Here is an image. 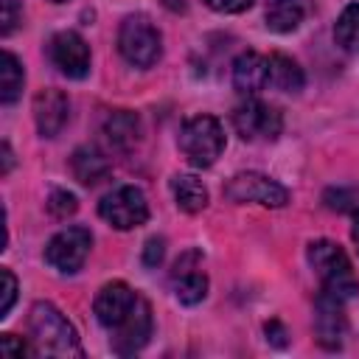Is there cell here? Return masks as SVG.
I'll list each match as a JSON object with an SVG mask.
<instances>
[{
  "mask_svg": "<svg viewBox=\"0 0 359 359\" xmlns=\"http://www.w3.org/2000/svg\"><path fill=\"white\" fill-rule=\"evenodd\" d=\"M163 255H165V238L151 236V238L146 241V247H143V264H146V266H157V264L163 261Z\"/></svg>",
  "mask_w": 359,
  "mask_h": 359,
  "instance_id": "obj_26",
  "label": "cell"
},
{
  "mask_svg": "<svg viewBox=\"0 0 359 359\" xmlns=\"http://www.w3.org/2000/svg\"><path fill=\"white\" fill-rule=\"evenodd\" d=\"M0 280H3V300H0V317H8L14 297H17V278L11 275V269H0Z\"/></svg>",
  "mask_w": 359,
  "mask_h": 359,
  "instance_id": "obj_25",
  "label": "cell"
},
{
  "mask_svg": "<svg viewBox=\"0 0 359 359\" xmlns=\"http://www.w3.org/2000/svg\"><path fill=\"white\" fill-rule=\"evenodd\" d=\"M28 331H31V339L39 345L42 353H50V356H81L84 353L79 345L76 328L48 300H39L31 306Z\"/></svg>",
  "mask_w": 359,
  "mask_h": 359,
  "instance_id": "obj_1",
  "label": "cell"
},
{
  "mask_svg": "<svg viewBox=\"0 0 359 359\" xmlns=\"http://www.w3.org/2000/svg\"><path fill=\"white\" fill-rule=\"evenodd\" d=\"M50 3H65V0H50Z\"/></svg>",
  "mask_w": 359,
  "mask_h": 359,
  "instance_id": "obj_33",
  "label": "cell"
},
{
  "mask_svg": "<svg viewBox=\"0 0 359 359\" xmlns=\"http://www.w3.org/2000/svg\"><path fill=\"white\" fill-rule=\"evenodd\" d=\"M233 126L250 143H255V140H275L280 135V129H283V118H280L278 107H272L266 101L250 98V101H244L241 107L233 109Z\"/></svg>",
  "mask_w": 359,
  "mask_h": 359,
  "instance_id": "obj_7",
  "label": "cell"
},
{
  "mask_svg": "<svg viewBox=\"0 0 359 359\" xmlns=\"http://www.w3.org/2000/svg\"><path fill=\"white\" fill-rule=\"evenodd\" d=\"M177 143L194 168H208L224 151V132L213 115H194L182 123Z\"/></svg>",
  "mask_w": 359,
  "mask_h": 359,
  "instance_id": "obj_3",
  "label": "cell"
},
{
  "mask_svg": "<svg viewBox=\"0 0 359 359\" xmlns=\"http://www.w3.org/2000/svg\"><path fill=\"white\" fill-rule=\"evenodd\" d=\"M22 81H25V73H22L20 59L11 50H6L3 53V67H0V101L14 104L20 90H22Z\"/></svg>",
  "mask_w": 359,
  "mask_h": 359,
  "instance_id": "obj_22",
  "label": "cell"
},
{
  "mask_svg": "<svg viewBox=\"0 0 359 359\" xmlns=\"http://www.w3.org/2000/svg\"><path fill=\"white\" fill-rule=\"evenodd\" d=\"M48 56L67 79H84L90 73V48L76 31H59L48 42Z\"/></svg>",
  "mask_w": 359,
  "mask_h": 359,
  "instance_id": "obj_10",
  "label": "cell"
},
{
  "mask_svg": "<svg viewBox=\"0 0 359 359\" xmlns=\"http://www.w3.org/2000/svg\"><path fill=\"white\" fill-rule=\"evenodd\" d=\"M171 191H174L177 208L185 210V213H199L208 205V188L191 174H177L171 180Z\"/></svg>",
  "mask_w": 359,
  "mask_h": 359,
  "instance_id": "obj_19",
  "label": "cell"
},
{
  "mask_svg": "<svg viewBox=\"0 0 359 359\" xmlns=\"http://www.w3.org/2000/svg\"><path fill=\"white\" fill-rule=\"evenodd\" d=\"M90 247H93V236L87 227H65L59 230L48 247H45V261L59 269V272H79L90 255Z\"/></svg>",
  "mask_w": 359,
  "mask_h": 359,
  "instance_id": "obj_8",
  "label": "cell"
},
{
  "mask_svg": "<svg viewBox=\"0 0 359 359\" xmlns=\"http://www.w3.org/2000/svg\"><path fill=\"white\" fill-rule=\"evenodd\" d=\"M309 264L314 266V272L323 283V292H328L339 300H348L359 292V278L351 266V258L345 255V250L337 241H328V238L311 241L309 244Z\"/></svg>",
  "mask_w": 359,
  "mask_h": 359,
  "instance_id": "obj_2",
  "label": "cell"
},
{
  "mask_svg": "<svg viewBox=\"0 0 359 359\" xmlns=\"http://www.w3.org/2000/svg\"><path fill=\"white\" fill-rule=\"evenodd\" d=\"M143 297L123 280H112V283H104L101 292L95 294V303H93V311L98 317V323L109 331L121 328L137 309H140Z\"/></svg>",
  "mask_w": 359,
  "mask_h": 359,
  "instance_id": "obj_9",
  "label": "cell"
},
{
  "mask_svg": "<svg viewBox=\"0 0 359 359\" xmlns=\"http://www.w3.org/2000/svg\"><path fill=\"white\" fill-rule=\"evenodd\" d=\"M151 337V309L149 303L143 300L140 309L121 325L112 331V351L121 353V356H129L135 351H140Z\"/></svg>",
  "mask_w": 359,
  "mask_h": 359,
  "instance_id": "obj_14",
  "label": "cell"
},
{
  "mask_svg": "<svg viewBox=\"0 0 359 359\" xmlns=\"http://www.w3.org/2000/svg\"><path fill=\"white\" fill-rule=\"evenodd\" d=\"M20 22V11H17V0H3V36H8L14 31V25Z\"/></svg>",
  "mask_w": 359,
  "mask_h": 359,
  "instance_id": "obj_29",
  "label": "cell"
},
{
  "mask_svg": "<svg viewBox=\"0 0 359 359\" xmlns=\"http://www.w3.org/2000/svg\"><path fill=\"white\" fill-rule=\"evenodd\" d=\"M233 87L244 95H255L269 87V62L266 56L247 50L233 62Z\"/></svg>",
  "mask_w": 359,
  "mask_h": 359,
  "instance_id": "obj_15",
  "label": "cell"
},
{
  "mask_svg": "<svg viewBox=\"0 0 359 359\" xmlns=\"http://www.w3.org/2000/svg\"><path fill=\"white\" fill-rule=\"evenodd\" d=\"M213 11H222V14H241V11H247L255 0H205Z\"/></svg>",
  "mask_w": 359,
  "mask_h": 359,
  "instance_id": "obj_28",
  "label": "cell"
},
{
  "mask_svg": "<svg viewBox=\"0 0 359 359\" xmlns=\"http://www.w3.org/2000/svg\"><path fill=\"white\" fill-rule=\"evenodd\" d=\"M70 118V101L62 90H42L34 95V121L42 137H56Z\"/></svg>",
  "mask_w": 359,
  "mask_h": 359,
  "instance_id": "obj_11",
  "label": "cell"
},
{
  "mask_svg": "<svg viewBox=\"0 0 359 359\" xmlns=\"http://www.w3.org/2000/svg\"><path fill=\"white\" fill-rule=\"evenodd\" d=\"M351 236H353V241H356V250H359V210H356V216H353V227H351Z\"/></svg>",
  "mask_w": 359,
  "mask_h": 359,
  "instance_id": "obj_32",
  "label": "cell"
},
{
  "mask_svg": "<svg viewBox=\"0 0 359 359\" xmlns=\"http://www.w3.org/2000/svg\"><path fill=\"white\" fill-rule=\"evenodd\" d=\"M70 168H73V177L81 185H98L101 180L109 177V163L95 149H90V146H81V149L73 151Z\"/></svg>",
  "mask_w": 359,
  "mask_h": 359,
  "instance_id": "obj_17",
  "label": "cell"
},
{
  "mask_svg": "<svg viewBox=\"0 0 359 359\" xmlns=\"http://www.w3.org/2000/svg\"><path fill=\"white\" fill-rule=\"evenodd\" d=\"M0 353H3V356H28L31 348H28L22 339H17L14 334H3V337H0Z\"/></svg>",
  "mask_w": 359,
  "mask_h": 359,
  "instance_id": "obj_27",
  "label": "cell"
},
{
  "mask_svg": "<svg viewBox=\"0 0 359 359\" xmlns=\"http://www.w3.org/2000/svg\"><path fill=\"white\" fill-rule=\"evenodd\" d=\"M118 50L121 56L135 65V67H151L160 53H163V45H160V31L151 25L149 17L143 14H132L121 22V31H118Z\"/></svg>",
  "mask_w": 359,
  "mask_h": 359,
  "instance_id": "obj_4",
  "label": "cell"
},
{
  "mask_svg": "<svg viewBox=\"0 0 359 359\" xmlns=\"http://www.w3.org/2000/svg\"><path fill=\"white\" fill-rule=\"evenodd\" d=\"M76 208H79V202H76V196H73L70 191H53L50 199H48V210H50L56 219H67V216H73Z\"/></svg>",
  "mask_w": 359,
  "mask_h": 359,
  "instance_id": "obj_23",
  "label": "cell"
},
{
  "mask_svg": "<svg viewBox=\"0 0 359 359\" xmlns=\"http://www.w3.org/2000/svg\"><path fill=\"white\" fill-rule=\"evenodd\" d=\"M0 151H3V174H8V171H11V163H14V157H11V149H8V143H3V146H0Z\"/></svg>",
  "mask_w": 359,
  "mask_h": 359,
  "instance_id": "obj_31",
  "label": "cell"
},
{
  "mask_svg": "<svg viewBox=\"0 0 359 359\" xmlns=\"http://www.w3.org/2000/svg\"><path fill=\"white\" fill-rule=\"evenodd\" d=\"M269 87H278L283 93H300L303 90V70L297 67L294 59L283 56V53H269Z\"/></svg>",
  "mask_w": 359,
  "mask_h": 359,
  "instance_id": "obj_18",
  "label": "cell"
},
{
  "mask_svg": "<svg viewBox=\"0 0 359 359\" xmlns=\"http://www.w3.org/2000/svg\"><path fill=\"white\" fill-rule=\"evenodd\" d=\"M137 135H140V121L129 109H118V112H112L104 121V137H107V143L112 149H121L123 151V149L135 146Z\"/></svg>",
  "mask_w": 359,
  "mask_h": 359,
  "instance_id": "obj_16",
  "label": "cell"
},
{
  "mask_svg": "<svg viewBox=\"0 0 359 359\" xmlns=\"http://www.w3.org/2000/svg\"><path fill=\"white\" fill-rule=\"evenodd\" d=\"M334 39L342 50L359 53V3H351L342 8V14L337 17V25H334Z\"/></svg>",
  "mask_w": 359,
  "mask_h": 359,
  "instance_id": "obj_21",
  "label": "cell"
},
{
  "mask_svg": "<svg viewBox=\"0 0 359 359\" xmlns=\"http://www.w3.org/2000/svg\"><path fill=\"white\" fill-rule=\"evenodd\" d=\"M98 213L115 230H132V227H140L149 219V205H146V196H143L140 188L121 185L98 202Z\"/></svg>",
  "mask_w": 359,
  "mask_h": 359,
  "instance_id": "obj_5",
  "label": "cell"
},
{
  "mask_svg": "<svg viewBox=\"0 0 359 359\" xmlns=\"http://www.w3.org/2000/svg\"><path fill=\"white\" fill-rule=\"evenodd\" d=\"M303 3L300 0H269L266 6V28L275 34H289L303 22Z\"/></svg>",
  "mask_w": 359,
  "mask_h": 359,
  "instance_id": "obj_20",
  "label": "cell"
},
{
  "mask_svg": "<svg viewBox=\"0 0 359 359\" xmlns=\"http://www.w3.org/2000/svg\"><path fill=\"white\" fill-rule=\"evenodd\" d=\"M356 196H359L356 188H331V191H325L323 202H325L331 210H348V208L356 205Z\"/></svg>",
  "mask_w": 359,
  "mask_h": 359,
  "instance_id": "obj_24",
  "label": "cell"
},
{
  "mask_svg": "<svg viewBox=\"0 0 359 359\" xmlns=\"http://www.w3.org/2000/svg\"><path fill=\"white\" fill-rule=\"evenodd\" d=\"M224 196L230 202H238V205L255 202V205H264V208H283L289 202V191L280 182H275V180H269L258 171L236 174L224 185Z\"/></svg>",
  "mask_w": 359,
  "mask_h": 359,
  "instance_id": "obj_6",
  "label": "cell"
},
{
  "mask_svg": "<svg viewBox=\"0 0 359 359\" xmlns=\"http://www.w3.org/2000/svg\"><path fill=\"white\" fill-rule=\"evenodd\" d=\"M314 328H317V339L325 348H339L342 345L348 320H345V311H342V300L339 297H334L328 292H320L317 309H314Z\"/></svg>",
  "mask_w": 359,
  "mask_h": 359,
  "instance_id": "obj_13",
  "label": "cell"
},
{
  "mask_svg": "<svg viewBox=\"0 0 359 359\" xmlns=\"http://www.w3.org/2000/svg\"><path fill=\"white\" fill-rule=\"evenodd\" d=\"M266 339H269L272 345L283 348V345H286V328H283L278 320H269V323H266Z\"/></svg>",
  "mask_w": 359,
  "mask_h": 359,
  "instance_id": "obj_30",
  "label": "cell"
},
{
  "mask_svg": "<svg viewBox=\"0 0 359 359\" xmlns=\"http://www.w3.org/2000/svg\"><path fill=\"white\" fill-rule=\"evenodd\" d=\"M196 261H199V252H185L182 258H177L174 272H171L174 294H177V300L185 303V306H196V303L205 300V294H208V278H205V272L196 266Z\"/></svg>",
  "mask_w": 359,
  "mask_h": 359,
  "instance_id": "obj_12",
  "label": "cell"
}]
</instances>
